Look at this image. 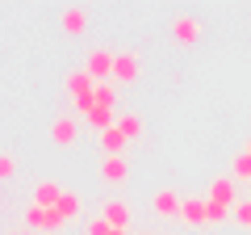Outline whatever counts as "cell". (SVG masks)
<instances>
[{
    "label": "cell",
    "instance_id": "1",
    "mask_svg": "<svg viewBox=\"0 0 251 235\" xmlns=\"http://www.w3.org/2000/svg\"><path fill=\"white\" fill-rule=\"evenodd\" d=\"M63 88H67V97H72V105H75V114H88L92 109V92H97V80H92L84 67H72L67 72V80H63Z\"/></svg>",
    "mask_w": 251,
    "mask_h": 235
},
{
    "label": "cell",
    "instance_id": "2",
    "mask_svg": "<svg viewBox=\"0 0 251 235\" xmlns=\"http://www.w3.org/2000/svg\"><path fill=\"white\" fill-rule=\"evenodd\" d=\"M143 76V59L134 51H113V84H134Z\"/></svg>",
    "mask_w": 251,
    "mask_h": 235
},
{
    "label": "cell",
    "instance_id": "3",
    "mask_svg": "<svg viewBox=\"0 0 251 235\" xmlns=\"http://www.w3.org/2000/svg\"><path fill=\"white\" fill-rule=\"evenodd\" d=\"M97 214L105 218L113 231H126V227H130V218H134V210H130V202H126V198H105Z\"/></svg>",
    "mask_w": 251,
    "mask_h": 235
},
{
    "label": "cell",
    "instance_id": "4",
    "mask_svg": "<svg viewBox=\"0 0 251 235\" xmlns=\"http://www.w3.org/2000/svg\"><path fill=\"white\" fill-rule=\"evenodd\" d=\"M25 227L29 231H46L50 235V231H63V218L54 214L50 206H34V202H29L25 206Z\"/></svg>",
    "mask_w": 251,
    "mask_h": 235
},
{
    "label": "cell",
    "instance_id": "5",
    "mask_svg": "<svg viewBox=\"0 0 251 235\" xmlns=\"http://www.w3.org/2000/svg\"><path fill=\"white\" fill-rule=\"evenodd\" d=\"M84 72L92 76V80H113V51H105V46H92L88 59H84Z\"/></svg>",
    "mask_w": 251,
    "mask_h": 235
},
{
    "label": "cell",
    "instance_id": "6",
    "mask_svg": "<svg viewBox=\"0 0 251 235\" xmlns=\"http://www.w3.org/2000/svg\"><path fill=\"white\" fill-rule=\"evenodd\" d=\"M97 176L105 185H126V181H130V164H126V155H100Z\"/></svg>",
    "mask_w": 251,
    "mask_h": 235
},
{
    "label": "cell",
    "instance_id": "7",
    "mask_svg": "<svg viewBox=\"0 0 251 235\" xmlns=\"http://www.w3.org/2000/svg\"><path fill=\"white\" fill-rule=\"evenodd\" d=\"M205 202H209V206H222V210H234V202H239V198H234V176H230V172L209 181V198Z\"/></svg>",
    "mask_w": 251,
    "mask_h": 235
},
{
    "label": "cell",
    "instance_id": "8",
    "mask_svg": "<svg viewBox=\"0 0 251 235\" xmlns=\"http://www.w3.org/2000/svg\"><path fill=\"white\" fill-rule=\"evenodd\" d=\"M75 139H80V122L67 118V114H59V118L50 122V143H54V147H72Z\"/></svg>",
    "mask_w": 251,
    "mask_h": 235
},
{
    "label": "cell",
    "instance_id": "9",
    "mask_svg": "<svg viewBox=\"0 0 251 235\" xmlns=\"http://www.w3.org/2000/svg\"><path fill=\"white\" fill-rule=\"evenodd\" d=\"M180 223L184 227H205L209 223V202L205 198H184L180 202Z\"/></svg>",
    "mask_w": 251,
    "mask_h": 235
},
{
    "label": "cell",
    "instance_id": "10",
    "mask_svg": "<svg viewBox=\"0 0 251 235\" xmlns=\"http://www.w3.org/2000/svg\"><path fill=\"white\" fill-rule=\"evenodd\" d=\"M172 38H176L180 46H193L201 38V21L193 17V13H180V17L172 21Z\"/></svg>",
    "mask_w": 251,
    "mask_h": 235
},
{
    "label": "cell",
    "instance_id": "11",
    "mask_svg": "<svg viewBox=\"0 0 251 235\" xmlns=\"http://www.w3.org/2000/svg\"><path fill=\"white\" fill-rule=\"evenodd\" d=\"M180 202L184 198H180L176 189H159L151 198V210H155V218H180Z\"/></svg>",
    "mask_w": 251,
    "mask_h": 235
},
{
    "label": "cell",
    "instance_id": "12",
    "mask_svg": "<svg viewBox=\"0 0 251 235\" xmlns=\"http://www.w3.org/2000/svg\"><path fill=\"white\" fill-rule=\"evenodd\" d=\"M54 214L63 218V227H67V223H80V214H84V206H80V193H75V189H63V198L54 202Z\"/></svg>",
    "mask_w": 251,
    "mask_h": 235
},
{
    "label": "cell",
    "instance_id": "13",
    "mask_svg": "<svg viewBox=\"0 0 251 235\" xmlns=\"http://www.w3.org/2000/svg\"><path fill=\"white\" fill-rule=\"evenodd\" d=\"M59 26H63V34H84V29H88V13L80 9V4H67V9L59 13Z\"/></svg>",
    "mask_w": 251,
    "mask_h": 235
},
{
    "label": "cell",
    "instance_id": "14",
    "mask_svg": "<svg viewBox=\"0 0 251 235\" xmlns=\"http://www.w3.org/2000/svg\"><path fill=\"white\" fill-rule=\"evenodd\" d=\"M59 198H63V185H59V181H38L34 193H29L34 206H50V210H54V202H59Z\"/></svg>",
    "mask_w": 251,
    "mask_h": 235
},
{
    "label": "cell",
    "instance_id": "15",
    "mask_svg": "<svg viewBox=\"0 0 251 235\" xmlns=\"http://www.w3.org/2000/svg\"><path fill=\"white\" fill-rule=\"evenodd\" d=\"M126 147H130V139L117 130V122L109 130H100V151H105V155H126Z\"/></svg>",
    "mask_w": 251,
    "mask_h": 235
},
{
    "label": "cell",
    "instance_id": "16",
    "mask_svg": "<svg viewBox=\"0 0 251 235\" xmlns=\"http://www.w3.org/2000/svg\"><path fill=\"white\" fill-rule=\"evenodd\" d=\"M92 105L113 109V105H117V84H113V80H100V84H97V92H92Z\"/></svg>",
    "mask_w": 251,
    "mask_h": 235
},
{
    "label": "cell",
    "instance_id": "17",
    "mask_svg": "<svg viewBox=\"0 0 251 235\" xmlns=\"http://www.w3.org/2000/svg\"><path fill=\"white\" fill-rule=\"evenodd\" d=\"M117 130H122L126 139H138L143 135V118H138L134 109H126V114H117Z\"/></svg>",
    "mask_w": 251,
    "mask_h": 235
},
{
    "label": "cell",
    "instance_id": "18",
    "mask_svg": "<svg viewBox=\"0 0 251 235\" xmlns=\"http://www.w3.org/2000/svg\"><path fill=\"white\" fill-rule=\"evenodd\" d=\"M230 176H234V181H251V155L247 151H239L230 160Z\"/></svg>",
    "mask_w": 251,
    "mask_h": 235
},
{
    "label": "cell",
    "instance_id": "19",
    "mask_svg": "<svg viewBox=\"0 0 251 235\" xmlns=\"http://www.w3.org/2000/svg\"><path fill=\"white\" fill-rule=\"evenodd\" d=\"M230 218H234V223L243 227V231H251V198H239V202H234Z\"/></svg>",
    "mask_w": 251,
    "mask_h": 235
},
{
    "label": "cell",
    "instance_id": "20",
    "mask_svg": "<svg viewBox=\"0 0 251 235\" xmlns=\"http://www.w3.org/2000/svg\"><path fill=\"white\" fill-rule=\"evenodd\" d=\"M84 231H88V235H113V227H109V223H105L100 214H92L88 223H84Z\"/></svg>",
    "mask_w": 251,
    "mask_h": 235
},
{
    "label": "cell",
    "instance_id": "21",
    "mask_svg": "<svg viewBox=\"0 0 251 235\" xmlns=\"http://www.w3.org/2000/svg\"><path fill=\"white\" fill-rule=\"evenodd\" d=\"M13 172H17V160H13L9 151H0V181H9Z\"/></svg>",
    "mask_w": 251,
    "mask_h": 235
},
{
    "label": "cell",
    "instance_id": "22",
    "mask_svg": "<svg viewBox=\"0 0 251 235\" xmlns=\"http://www.w3.org/2000/svg\"><path fill=\"white\" fill-rule=\"evenodd\" d=\"M230 218V210H222V206H209V223H226Z\"/></svg>",
    "mask_w": 251,
    "mask_h": 235
},
{
    "label": "cell",
    "instance_id": "23",
    "mask_svg": "<svg viewBox=\"0 0 251 235\" xmlns=\"http://www.w3.org/2000/svg\"><path fill=\"white\" fill-rule=\"evenodd\" d=\"M4 235H25V231H21V227H13V231H4Z\"/></svg>",
    "mask_w": 251,
    "mask_h": 235
},
{
    "label": "cell",
    "instance_id": "24",
    "mask_svg": "<svg viewBox=\"0 0 251 235\" xmlns=\"http://www.w3.org/2000/svg\"><path fill=\"white\" fill-rule=\"evenodd\" d=\"M243 151H247V155H251V139H247V147H243Z\"/></svg>",
    "mask_w": 251,
    "mask_h": 235
},
{
    "label": "cell",
    "instance_id": "25",
    "mask_svg": "<svg viewBox=\"0 0 251 235\" xmlns=\"http://www.w3.org/2000/svg\"><path fill=\"white\" fill-rule=\"evenodd\" d=\"M147 235H163V231H147Z\"/></svg>",
    "mask_w": 251,
    "mask_h": 235
}]
</instances>
